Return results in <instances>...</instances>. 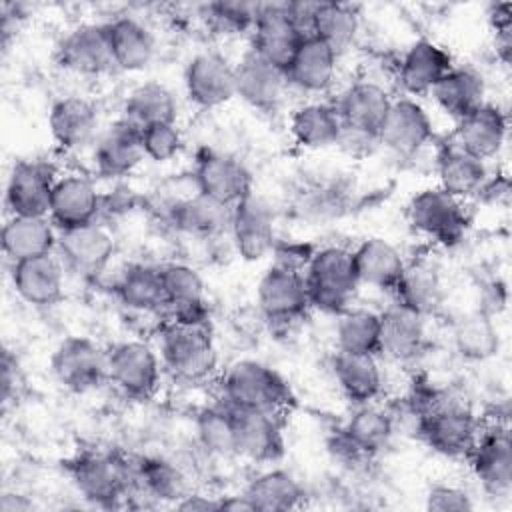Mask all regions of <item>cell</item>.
I'll return each mask as SVG.
<instances>
[{"label":"cell","mask_w":512,"mask_h":512,"mask_svg":"<svg viewBox=\"0 0 512 512\" xmlns=\"http://www.w3.org/2000/svg\"><path fill=\"white\" fill-rule=\"evenodd\" d=\"M220 400L234 410H256L280 416L294 402V396L288 382L272 366L242 358L224 370Z\"/></svg>","instance_id":"1"},{"label":"cell","mask_w":512,"mask_h":512,"mask_svg":"<svg viewBox=\"0 0 512 512\" xmlns=\"http://www.w3.org/2000/svg\"><path fill=\"white\" fill-rule=\"evenodd\" d=\"M158 352L166 372L184 384L204 382L218 364L208 322L170 318L160 330Z\"/></svg>","instance_id":"2"},{"label":"cell","mask_w":512,"mask_h":512,"mask_svg":"<svg viewBox=\"0 0 512 512\" xmlns=\"http://www.w3.org/2000/svg\"><path fill=\"white\" fill-rule=\"evenodd\" d=\"M78 494L94 506L114 508L132 496L134 464L112 450H88L68 466Z\"/></svg>","instance_id":"3"},{"label":"cell","mask_w":512,"mask_h":512,"mask_svg":"<svg viewBox=\"0 0 512 512\" xmlns=\"http://www.w3.org/2000/svg\"><path fill=\"white\" fill-rule=\"evenodd\" d=\"M310 306L338 316L352 306L358 292V276L354 268L352 250L342 246H324L316 250L304 272Z\"/></svg>","instance_id":"4"},{"label":"cell","mask_w":512,"mask_h":512,"mask_svg":"<svg viewBox=\"0 0 512 512\" xmlns=\"http://www.w3.org/2000/svg\"><path fill=\"white\" fill-rule=\"evenodd\" d=\"M418 434L436 454L466 458L480 434V424L464 402L438 396L418 410Z\"/></svg>","instance_id":"5"},{"label":"cell","mask_w":512,"mask_h":512,"mask_svg":"<svg viewBox=\"0 0 512 512\" xmlns=\"http://www.w3.org/2000/svg\"><path fill=\"white\" fill-rule=\"evenodd\" d=\"M410 226L440 246L458 244L468 228L464 200L448 194L440 186L418 190L408 202Z\"/></svg>","instance_id":"6"},{"label":"cell","mask_w":512,"mask_h":512,"mask_svg":"<svg viewBox=\"0 0 512 512\" xmlns=\"http://www.w3.org/2000/svg\"><path fill=\"white\" fill-rule=\"evenodd\" d=\"M162 360L142 340H124L108 348V382L130 400H148L160 386Z\"/></svg>","instance_id":"7"},{"label":"cell","mask_w":512,"mask_h":512,"mask_svg":"<svg viewBox=\"0 0 512 512\" xmlns=\"http://www.w3.org/2000/svg\"><path fill=\"white\" fill-rule=\"evenodd\" d=\"M390 92L376 80H356L348 84L334 102L344 134L362 144H378L380 128L392 106Z\"/></svg>","instance_id":"8"},{"label":"cell","mask_w":512,"mask_h":512,"mask_svg":"<svg viewBox=\"0 0 512 512\" xmlns=\"http://www.w3.org/2000/svg\"><path fill=\"white\" fill-rule=\"evenodd\" d=\"M108 350L88 336L64 338L50 356V370L56 382L76 394H86L108 382Z\"/></svg>","instance_id":"9"},{"label":"cell","mask_w":512,"mask_h":512,"mask_svg":"<svg viewBox=\"0 0 512 512\" xmlns=\"http://www.w3.org/2000/svg\"><path fill=\"white\" fill-rule=\"evenodd\" d=\"M256 304L272 324H292L308 314L310 298L304 274L286 262L272 264L258 280Z\"/></svg>","instance_id":"10"},{"label":"cell","mask_w":512,"mask_h":512,"mask_svg":"<svg viewBox=\"0 0 512 512\" xmlns=\"http://www.w3.org/2000/svg\"><path fill=\"white\" fill-rule=\"evenodd\" d=\"M228 234L242 260L258 262L266 258L276 242V212L270 200L252 190L236 202L232 206Z\"/></svg>","instance_id":"11"},{"label":"cell","mask_w":512,"mask_h":512,"mask_svg":"<svg viewBox=\"0 0 512 512\" xmlns=\"http://www.w3.org/2000/svg\"><path fill=\"white\" fill-rule=\"evenodd\" d=\"M186 98L200 110H212L236 98L234 64L214 50L196 52L184 66Z\"/></svg>","instance_id":"12"},{"label":"cell","mask_w":512,"mask_h":512,"mask_svg":"<svg viewBox=\"0 0 512 512\" xmlns=\"http://www.w3.org/2000/svg\"><path fill=\"white\" fill-rule=\"evenodd\" d=\"M192 178L200 194L226 206H234L254 190L248 166L238 156L220 150H202L196 158Z\"/></svg>","instance_id":"13"},{"label":"cell","mask_w":512,"mask_h":512,"mask_svg":"<svg viewBox=\"0 0 512 512\" xmlns=\"http://www.w3.org/2000/svg\"><path fill=\"white\" fill-rule=\"evenodd\" d=\"M56 62L76 76L96 78L114 70L106 24L84 22L68 30L56 46Z\"/></svg>","instance_id":"14"},{"label":"cell","mask_w":512,"mask_h":512,"mask_svg":"<svg viewBox=\"0 0 512 512\" xmlns=\"http://www.w3.org/2000/svg\"><path fill=\"white\" fill-rule=\"evenodd\" d=\"M304 36L306 34L290 18L286 2H268L258 8L250 30V48L270 64L286 70Z\"/></svg>","instance_id":"15"},{"label":"cell","mask_w":512,"mask_h":512,"mask_svg":"<svg viewBox=\"0 0 512 512\" xmlns=\"http://www.w3.org/2000/svg\"><path fill=\"white\" fill-rule=\"evenodd\" d=\"M434 138V122L426 108L410 96L392 100L378 134V144L396 156H414Z\"/></svg>","instance_id":"16"},{"label":"cell","mask_w":512,"mask_h":512,"mask_svg":"<svg viewBox=\"0 0 512 512\" xmlns=\"http://www.w3.org/2000/svg\"><path fill=\"white\" fill-rule=\"evenodd\" d=\"M236 98L258 112H274L286 94L284 70L248 48L234 64Z\"/></svg>","instance_id":"17"},{"label":"cell","mask_w":512,"mask_h":512,"mask_svg":"<svg viewBox=\"0 0 512 512\" xmlns=\"http://www.w3.org/2000/svg\"><path fill=\"white\" fill-rule=\"evenodd\" d=\"M114 250L116 242L112 232L98 222L58 230L56 252L64 266L76 274H100L110 264Z\"/></svg>","instance_id":"18"},{"label":"cell","mask_w":512,"mask_h":512,"mask_svg":"<svg viewBox=\"0 0 512 512\" xmlns=\"http://www.w3.org/2000/svg\"><path fill=\"white\" fill-rule=\"evenodd\" d=\"M54 170L40 160H20L12 166L4 202L10 216H48L52 188L56 182Z\"/></svg>","instance_id":"19"},{"label":"cell","mask_w":512,"mask_h":512,"mask_svg":"<svg viewBox=\"0 0 512 512\" xmlns=\"http://www.w3.org/2000/svg\"><path fill=\"white\" fill-rule=\"evenodd\" d=\"M472 474L490 496H506L512 488V444L506 426H492L478 434L466 456Z\"/></svg>","instance_id":"20"},{"label":"cell","mask_w":512,"mask_h":512,"mask_svg":"<svg viewBox=\"0 0 512 512\" xmlns=\"http://www.w3.org/2000/svg\"><path fill=\"white\" fill-rule=\"evenodd\" d=\"M64 262L54 252L10 264V282L16 296L34 306L50 308L64 296Z\"/></svg>","instance_id":"21"},{"label":"cell","mask_w":512,"mask_h":512,"mask_svg":"<svg viewBox=\"0 0 512 512\" xmlns=\"http://www.w3.org/2000/svg\"><path fill=\"white\" fill-rule=\"evenodd\" d=\"M100 210L102 194L88 176L70 172L56 178L48 218L58 230L92 224L96 222Z\"/></svg>","instance_id":"22"},{"label":"cell","mask_w":512,"mask_h":512,"mask_svg":"<svg viewBox=\"0 0 512 512\" xmlns=\"http://www.w3.org/2000/svg\"><path fill=\"white\" fill-rule=\"evenodd\" d=\"M92 158L98 174L106 178L128 176L146 158L140 128L120 116L100 130L92 144Z\"/></svg>","instance_id":"23"},{"label":"cell","mask_w":512,"mask_h":512,"mask_svg":"<svg viewBox=\"0 0 512 512\" xmlns=\"http://www.w3.org/2000/svg\"><path fill=\"white\" fill-rule=\"evenodd\" d=\"M48 130L54 144L64 152H74L94 144L100 134L98 108L86 96H62L50 106Z\"/></svg>","instance_id":"24"},{"label":"cell","mask_w":512,"mask_h":512,"mask_svg":"<svg viewBox=\"0 0 512 512\" xmlns=\"http://www.w3.org/2000/svg\"><path fill=\"white\" fill-rule=\"evenodd\" d=\"M454 66L450 52L434 40L420 38L400 56L396 80L404 96L430 94L438 80Z\"/></svg>","instance_id":"25"},{"label":"cell","mask_w":512,"mask_h":512,"mask_svg":"<svg viewBox=\"0 0 512 512\" xmlns=\"http://www.w3.org/2000/svg\"><path fill=\"white\" fill-rule=\"evenodd\" d=\"M160 268L164 310L172 320L208 322L206 290L200 272L186 262H166Z\"/></svg>","instance_id":"26"},{"label":"cell","mask_w":512,"mask_h":512,"mask_svg":"<svg viewBox=\"0 0 512 512\" xmlns=\"http://www.w3.org/2000/svg\"><path fill=\"white\" fill-rule=\"evenodd\" d=\"M426 318L398 302L380 312L378 356L394 362H410L424 352Z\"/></svg>","instance_id":"27"},{"label":"cell","mask_w":512,"mask_h":512,"mask_svg":"<svg viewBox=\"0 0 512 512\" xmlns=\"http://www.w3.org/2000/svg\"><path fill=\"white\" fill-rule=\"evenodd\" d=\"M236 456L254 464H272L284 454V432L278 414L234 410Z\"/></svg>","instance_id":"28"},{"label":"cell","mask_w":512,"mask_h":512,"mask_svg":"<svg viewBox=\"0 0 512 512\" xmlns=\"http://www.w3.org/2000/svg\"><path fill=\"white\" fill-rule=\"evenodd\" d=\"M338 58L340 56L318 36H304L284 70L288 88H296L304 94L326 92L336 80Z\"/></svg>","instance_id":"29"},{"label":"cell","mask_w":512,"mask_h":512,"mask_svg":"<svg viewBox=\"0 0 512 512\" xmlns=\"http://www.w3.org/2000/svg\"><path fill=\"white\" fill-rule=\"evenodd\" d=\"M506 134L508 120L504 110L498 104L484 102L456 122L452 144L486 162L498 156L506 142Z\"/></svg>","instance_id":"30"},{"label":"cell","mask_w":512,"mask_h":512,"mask_svg":"<svg viewBox=\"0 0 512 512\" xmlns=\"http://www.w3.org/2000/svg\"><path fill=\"white\" fill-rule=\"evenodd\" d=\"M394 434V418L374 402L358 404L344 422L338 444L344 454L354 458H368L384 450Z\"/></svg>","instance_id":"31"},{"label":"cell","mask_w":512,"mask_h":512,"mask_svg":"<svg viewBox=\"0 0 512 512\" xmlns=\"http://www.w3.org/2000/svg\"><path fill=\"white\" fill-rule=\"evenodd\" d=\"M106 24L114 70L140 72L150 66L156 54L152 30L136 16H116Z\"/></svg>","instance_id":"32"},{"label":"cell","mask_w":512,"mask_h":512,"mask_svg":"<svg viewBox=\"0 0 512 512\" xmlns=\"http://www.w3.org/2000/svg\"><path fill=\"white\" fill-rule=\"evenodd\" d=\"M340 392L354 404L374 402L384 386L378 354H354L336 350L330 362Z\"/></svg>","instance_id":"33"},{"label":"cell","mask_w":512,"mask_h":512,"mask_svg":"<svg viewBox=\"0 0 512 512\" xmlns=\"http://www.w3.org/2000/svg\"><path fill=\"white\" fill-rule=\"evenodd\" d=\"M0 242L6 260L16 264L56 252L58 228L48 216H8Z\"/></svg>","instance_id":"34"},{"label":"cell","mask_w":512,"mask_h":512,"mask_svg":"<svg viewBox=\"0 0 512 512\" xmlns=\"http://www.w3.org/2000/svg\"><path fill=\"white\" fill-rule=\"evenodd\" d=\"M354 268L358 282L376 290L392 292L406 268L402 252L380 236H370L362 240L354 250Z\"/></svg>","instance_id":"35"},{"label":"cell","mask_w":512,"mask_h":512,"mask_svg":"<svg viewBox=\"0 0 512 512\" xmlns=\"http://www.w3.org/2000/svg\"><path fill=\"white\" fill-rule=\"evenodd\" d=\"M292 140L304 150H326L340 144L344 126L340 114L330 102H304L290 114Z\"/></svg>","instance_id":"36"},{"label":"cell","mask_w":512,"mask_h":512,"mask_svg":"<svg viewBox=\"0 0 512 512\" xmlns=\"http://www.w3.org/2000/svg\"><path fill=\"white\" fill-rule=\"evenodd\" d=\"M232 206L212 200L198 190L192 196L176 200L170 208V222L182 234L210 240L230 230Z\"/></svg>","instance_id":"37"},{"label":"cell","mask_w":512,"mask_h":512,"mask_svg":"<svg viewBox=\"0 0 512 512\" xmlns=\"http://www.w3.org/2000/svg\"><path fill=\"white\" fill-rule=\"evenodd\" d=\"M194 488L190 486V478L184 468L162 456H146L134 462V488L132 494L146 496L148 500L156 502H180L188 492Z\"/></svg>","instance_id":"38"},{"label":"cell","mask_w":512,"mask_h":512,"mask_svg":"<svg viewBox=\"0 0 512 512\" xmlns=\"http://www.w3.org/2000/svg\"><path fill=\"white\" fill-rule=\"evenodd\" d=\"M436 106L454 122L486 102L484 76L472 66H452L430 92Z\"/></svg>","instance_id":"39"},{"label":"cell","mask_w":512,"mask_h":512,"mask_svg":"<svg viewBox=\"0 0 512 512\" xmlns=\"http://www.w3.org/2000/svg\"><path fill=\"white\" fill-rule=\"evenodd\" d=\"M436 174L438 186L460 200L480 194L488 184L486 162L456 144H448L438 152Z\"/></svg>","instance_id":"40"},{"label":"cell","mask_w":512,"mask_h":512,"mask_svg":"<svg viewBox=\"0 0 512 512\" xmlns=\"http://www.w3.org/2000/svg\"><path fill=\"white\" fill-rule=\"evenodd\" d=\"M252 510L258 512H288L304 504L306 490L300 480L284 468H268L256 474L242 492Z\"/></svg>","instance_id":"41"},{"label":"cell","mask_w":512,"mask_h":512,"mask_svg":"<svg viewBox=\"0 0 512 512\" xmlns=\"http://www.w3.org/2000/svg\"><path fill=\"white\" fill-rule=\"evenodd\" d=\"M122 118L138 126L140 130L154 124H166L178 120V100L174 92L158 80H146L136 84L124 100Z\"/></svg>","instance_id":"42"},{"label":"cell","mask_w":512,"mask_h":512,"mask_svg":"<svg viewBox=\"0 0 512 512\" xmlns=\"http://www.w3.org/2000/svg\"><path fill=\"white\" fill-rule=\"evenodd\" d=\"M452 346L468 362H486L498 354L500 334L488 310H472L460 316L452 328Z\"/></svg>","instance_id":"43"},{"label":"cell","mask_w":512,"mask_h":512,"mask_svg":"<svg viewBox=\"0 0 512 512\" xmlns=\"http://www.w3.org/2000/svg\"><path fill=\"white\" fill-rule=\"evenodd\" d=\"M394 302L428 318L436 312L444 298V288L438 270L428 262L406 264L396 288L392 290Z\"/></svg>","instance_id":"44"},{"label":"cell","mask_w":512,"mask_h":512,"mask_svg":"<svg viewBox=\"0 0 512 512\" xmlns=\"http://www.w3.org/2000/svg\"><path fill=\"white\" fill-rule=\"evenodd\" d=\"M118 300L134 312H158L164 310V290L160 268L134 262L128 264L116 284H114Z\"/></svg>","instance_id":"45"},{"label":"cell","mask_w":512,"mask_h":512,"mask_svg":"<svg viewBox=\"0 0 512 512\" xmlns=\"http://www.w3.org/2000/svg\"><path fill=\"white\" fill-rule=\"evenodd\" d=\"M336 350L354 354H378L380 312L350 306L336 316Z\"/></svg>","instance_id":"46"},{"label":"cell","mask_w":512,"mask_h":512,"mask_svg":"<svg viewBox=\"0 0 512 512\" xmlns=\"http://www.w3.org/2000/svg\"><path fill=\"white\" fill-rule=\"evenodd\" d=\"M360 30V16L350 4L318 2L310 34L324 40L338 56L348 50Z\"/></svg>","instance_id":"47"},{"label":"cell","mask_w":512,"mask_h":512,"mask_svg":"<svg viewBox=\"0 0 512 512\" xmlns=\"http://www.w3.org/2000/svg\"><path fill=\"white\" fill-rule=\"evenodd\" d=\"M196 438L198 444L212 456L230 458L236 456V424L234 408L218 400L212 406L202 408L196 414Z\"/></svg>","instance_id":"48"},{"label":"cell","mask_w":512,"mask_h":512,"mask_svg":"<svg viewBox=\"0 0 512 512\" xmlns=\"http://www.w3.org/2000/svg\"><path fill=\"white\" fill-rule=\"evenodd\" d=\"M260 2H240V0H220L202 6V16L208 24L224 34L250 32L258 14Z\"/></svg>","instance_id":"49"},{"label":"cell","mask_w":512,"mask_h":512,"mask_svg":"<svg viewBox=\"0 0 512 512\" xmlns=\"http://www.w3.org/2000/svg\"><path fill=\"white\" fill-rule=\"evenodd\" d=\"M144 156L152 162H170L174 160L184 148V136L176 122L154 124L140 130Z\"/></svg>","instance_id":"50"},{"label":"cell","mask_w":512,"mask_h":512,"mask_svg":"<svg viewBox=\"0 0 512 512\" xmlns=\"http://www.w3.org/2000/svg\"><path fill=\"white\" fill-rule=\"evenodd\" d=\"M426 508L434 512H466L474 508L468 490L454 484H434L426 492Z\"/></svg>","instance_id":"51"},{"label":"cell","mask_w":512,"mask_h":512,"mask_svg":"<svg viewBox=\"0 0 512 512\" xmlns=\"http://www.w3.org/2000/svg\"><path fill=\"white\" fill-rule=\"evenodd\" d=\"M488 22L496 36V54L502 60V64H508L512 50V6L508 2L490 4Z\"/></svg>","instance_id":"52"},{"label":"cell","mask_w":512,"mask_h":512,"mask_svg":"<svg viewBox=\"0 0 512 512\" xmlns=\"http://www.w3.org/2000/svg\"><path fill=\"white\" fill-rule=\"evenodd\" d=\"M178 510H192V512H212L222 510V496H206L196 490L188 492L180 502H176Z\"/></svg>","instance_id":"53"},{"label":"cell","mask_w":512,"mask_h":512,"mask_svg":"<svg viewBox=\"0 0 512 512\" xmlns=\"http://www.w3.org/2000/svg\"><path fill=\"white\" fill-rule=\"evenodd\" d=\"M16 360L10 356L8 350H4L2 356V400L8 402L12 396V388L18 382V370H16Z\"/></svg>","instance_id":"54"},{"label":"cell","mask_w":512,"mask_h":512,"mask_svg":"<svg viewBox=\"0 0 512 512\" xmlns=\"http://www.w3.org/2000/svg\"><path fill=\"white\" fill-rule=\"evenodd\" d=\"M32 508V502L20 494H4L0 500L2 512H26Z\"/></svg>","instance_id":"55"},{"label":"cell","mask_w":512,"mask_h":512,"mask_svg":"<svg viewBox=\"0 0 512 512\" xmlns=\"http://www.w3.org/2000/svg\"><path fill=\"white\" fill-rule=\"evenodd\" d=\"M222 510H230V512H254L248 498L244 494H236V496H222Z\"/></svg>","instance_id":"56"}]
</instances>
